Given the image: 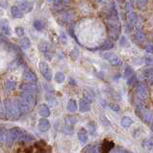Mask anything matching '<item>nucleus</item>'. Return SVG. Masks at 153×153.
Wrapping results in <instances>:
<instances>
[{
    "label": "nucleus",
    "mask_w": 153,
    "mask_h": 153,
    "mask_svg": "<svg viewBox=\"0 0 153 153\" xmlns=\"http://www.w3.org/2000/svg\"><path fill=\"white\" fill-rule=\"evenodd\" d=\"M54 79L55 81L58 83V84H62V83L65 81V74L63 72H57L54 76Z\"/></svg>",
    "instance_id": "31"
},
{
    "label": "nucleus",
    "mask_w": 153,
    "mask_h": 153,
    "mask_svg": "<svg viewBox=\"0 0 153 153\" xmlns=\"http://www.w3.org/2000/svg\"><path fill=\"white\" fill-rule=\"evenodd\" d=\"M3 41H6V39L4 38V37L2 36L1 34H0V42H3Z\"/></svg>",
    "instance_id": "50"
},
{
    "label": "nucleus",
    "mask_w": 153,
    "mask_h": 153,
    "mask_svg": "<svg viewBox=\"0 0 153 153\" xmlns=\"http://www.w3.org/2000/svg\"><path fill=\"white\" fill-rule=\"evenodd\" d=\"M124 149H122V148H116V149H112V153H123Z\"/></svg>",
    "instance_id": "48"
},
{
    "label": "nucleus",
    "mask_w": 153,
    "mask_h": 153,
    "mask_svg": "<svg viewBox=\"0 0 153 153\" xmlns=\"http://www.w3.org/2000/svg\"><path fill=\"white\" fill-rule=\"evenodd\" d=\"M5 88L8 91H14L16 88V81L12 80V79H9L6 81V84H5Z\"/></svg>",
    "instance_id": "28"
},
{
    "label": "nucleus",
    "mask_w": 153,
    "mask_h": 153,
    "mask_svg": "<svg viewBox=\"0 0 153 153\" xmlns=\"http://www.w3.org/2000/svg\"><path fill=\"white\" fill-rule=\"evenodd\" d=\"M120 124H121L122 127L128 128L133 124V120L131 119L130 117H123L121 119V120H120Z\"/></svg>",
    "instance_id": "21"
},
{
    "label": "nucleus",
    "mask_w": 153,
    "mask_h": 153,
    "mask_svg": "<svg viewBox=\"0 0 153 153\" xmlns=\"http://www.w3.org/2000/svg\"><path fill=\"white\" fill-rule=\"evenodd\" d=\"M11 14L15 19H21L23 16V13L19 10V8L17 6L11 7Z\"/></svg>",
    "instance_id": "20"
},
{
    "label": "nucleus",
    "mask_w": 153,
    "mask_h": 153,
    "mask_svg": "<svg viewBox=\"0 0 153 153\" xmlns=\"http://www.w3.org/2000/svg\"><path fill=\"white\" fill-rule=\"evenodd\" d=\"M34 27L37 31H42L43 28H45V25H43V23L41 20H35L34 21Z\"/></svg>",
    "instance_id": "34"
},
{
    "label": "nucleus",
    "mask_w": 153,
    "mask_h": 153,
    "mask_svg": "<svg viewBox=\"0 0 153 153\" xmlns=\"http://www.w3.org/2000/svg\"><path fill=\"white\" fill-rule=\"evenodd\" d=\"M4 108H5L6 117L10 120H17L21 116V111L17 105L16 100H10L6 99L4 101Z\"/></svg>",
    "instance_id": "2"
},
{
    "label": "nucleus",
    "mask_w": 153,
    "mask_h": 153,
    "mask_svg": "<svg viewBox=\"0 0 153 153\" xmlns=\"http://www.w3.org/2000/svg\"><path fill=\"white\" fill-rule=\"evenodd\" d=\"M19 45L23 49H28V48H30V46H31V42H30L29 38L25 37L19 41Z\"/></svg>",
    "instance_id": "24"
},
{
    "label": "nucleus",
    "mask_w": 153,
    "mask_h": 153,
    "mask_svg": "<svg viewBox=\"0 0 153 153\" xmlns=\"http://www.w3.org/2000/svg\"><path fill=\"white\" fill-rule=\"evenodd\" d=\"M17 7L19 8V10L22 12L23 14L24 13L26 14V13L31 12V10L33 9V4L30 3V2H21L17 5Z\"/></svg>",
    "instance_id": "16"
},
{
    "label": "nucleus",
    "mask_w": 153,
    "mask_h": 153,
    "mask_svg": "<svg viewBox=\"0 0 153 153\" xmlns=\"http://www.w3.org/2000/svg\"><path fill=\"white\" fill-rule=\"evenodd\" d=\"M101 56H102V58H104L105 60H107L112 65H121L120 59L115 53L106 51V52H102Z\"/></svg>",
    "instance_id": "5"
},
{
    "label": "nucleus",
    "mask_w": 153,
    "mask_h": 153,
    "mask_svg": "<svg viewBox=\"0 0 153 153\" xmlns=\"http://www.w3.org/2000/svg\"><path fill=\"white\" fill-rule=\"evenodd\" d=\"M142 76L148 80L151 76H153V68H146L142 71Z\"/></svg>",
    "instance_id": "29"
},
{
    "label": "nucleus",
    "mask_w": 153,
    "mask_h": 153,
    "mask_svg": "<svg viewBox=\"0 0 153 153\" xmlns=\"http://www.w3.org/2000/svg\"><path fill=\"white\" fill-rule=\"evenodd\" d=\"M143 147H145L147 150H153V140L152 139H146L143 140L142 143Z\"/></svg>",
    "instance_id": "25"
},
{
    "label": "nucleus",
    "mask_w": 153,
    "mask_h": 153,
    "mask_svg": "<svg viewBox=\"0 0 153 153\" xmlns=\"http://www.w3.org/2000/svg\"><path fill=\"white\" fill-rule=\"evenodd\" d=\"M83 98L86 99L87 101H89L91 103V102L94 101L95 95H94V94L91 90H85L84 91V97H83Z\"/></svg>",
    "instance_id": "22"
},
{
    "label": "nucleus",
    "mask_w": 153,
    "mask_h": 153,
    "mask_svg": "<svg viewBox=\"0 0 153 153\" xmlns=\"http://www.w3.org/2000/svg\"><path fill=\"white\" fill-rule=\"evenodd\" d=\"M15 31H16V36H19V37H22L24 36V29L22 27H16L15 29Z\"/></svg>",
    "instance_id": "37"
},
{
    "label": "nucleus",
    "mask_w": 153,
    "mask_h": 153,
    "mask_svg": "<svg viewBox=\"0 0 153 153\" xmlns=\"http://www.w3.org/2000/svg\"><path fill=\"white\" fill-rule=\"evenodd\" d=\"M88 130L90 135H94L95 132H97V126H95V123L94 121H90L88 123Z\"/></svg>",
    "instance_id": "33"
},
{
    "label": "nucleus",
    "mask_w": 153,
    "mask_h": 153,
    "mask_svg": "<svg viewBox=\"0 0 153 153\" xmlns=\"http://www.w3.org/2000/svg\"><path fill=\"white\" fill-rule=\"evenodd\" d=\"M39 113H40V115L42 116L43 117H47L50 116V109L48 108L47 105L41 104L40 107H39Z\"/></svg>",
    "instance_id": "17"
},
{
    "label": "nucleus",
    "mask_w": 153,
    "mask_h": 153,
    "mask_svg": "<svg viewBox=\"0 0 153 153\" xmlns=\"http://www.w3.org/2000/svg\"><path fill=\"white\" fill-rule=\"evenodd\" d=\"M49 1H51V0H49Z\"/></svg>",
    "instance_id": "53"
},
{
    "label": "nucleus",
    "mask_w": 153,
    "mask_h": 153,
    "mask_svg": "<svg viewBox=\"0 0 153 153\" xmlns=\"http://www.w3.org/2000/svg\"><path fill=\"white\" fill-rule=\"evenodd\" d=\"M39 50L42 51L43 54L45 55L46 58L49 59L52 57V53H51V45L49 42H47L45 41H42L40 43H39Z\"/></svg>",
    "instance_id": "8"
},
{
    "label": "nucleus",
    "mask_w": 153,
    "mask_h": 153,
    "mask_svg": "<svg viewBox=\"0 0 153 153\" xmlns=\"http://www.w3.org/2000/svg\"><path fill=\"white\" fill-rule=\"evenodd\" d=\"M71 15L68 14V12H62L61 14L59 15V17H58V19L59 21H62V22H68L69 20H71Z\"/></svg>",
    "instance_id": "23"
},
{
    "label": "nucleus",
    "mask_w": 153,
    "mask_h": 153,
    "mask_svg": "<svg viewBox=\"0 0 153 153\" xmlns=\"http://www.w3.org/2000/svg\"><path fill=\"white\" fill-rule=\"evenodd\" d=\"M151 130H152V132H153V120H152V123H151Z\"/></svg>",
    "instance_id": "52"
},
{
    "label": "nucleus",
    "mask_w": 153,
    "mask_h": 153,
    "mask_svg": "<svg viewBox=\"0 0 153 153\" xmlns=\"http://www.w3.org/2000/svg\"><path fill=\"white\" fill-rule=\"evenodd\" d=\"M114 45H115V43H114V42L112 40H107V41H105V42L103 43L101 46H100V49H102V50H110V49L114 48Z\"/></svg>",
    "instance_id": "26"
},
{
    "label": "nucleus",
    "mask_w": 153,
    "mask_h": 153,
    "mask_svg": "<svg viewBox=\"0 0 153 153\" xmlns=\"http://www.w3.org/2000/svg\"><path fill=\"white\" fill-rule=\"evenodd\" d=\"M78 50L77 49H74V50H72V52L71 53V59L72 60H76L77 59V57H78Z\"/></svg>",
    "instance_id": "43"
},
{
    "label": "nucleus",
    "mask_w": 153,
    "mask_h": 153,
    "mask_svg": "<svg viewBox=\"0 0 153 153\" xmlns=\"http://www.w3.org/2000/svg\"><path fill=\"white\" fill-rule=\"evenodd\" d=\"M0 30L2 31L7 36H11L12 34V30H11V26L9 21L7 19H0Z\"/></svg>",
    "instance_id": "11"
},
{
    "label": "nucleus",
    "mask_w": 153,
    "mask_h": 153,
    "mask_svg": "<svg viewBox=\"0 0 153 153\" xmlns=\"http://www.w3.org/2000/svg\"><path fill=\"white\" fill-rule=\"evenodd\" d=\"M77 136H78V140L80 141V143H86L88 142L89 136H88V132H87V130L85 128H81L79 131H78Z\"/></svg>",
    "instance_id": "15"
},
{
    "label": "nucleus",
    "mask_w": 153,
    "mask_h": 153,
    "mask_svg": "<svg viewBox=\"0 0 153 153\" xmlns=\"http://www.w3.org/2000/svg\"><path fill=\"white\" fill-rule=\"evenodd\" d=\"M22 77H23V80L28 83H37L38 81L37 75L32 71H30V69H25L23 71Z\"/></svg>",
    "instance_id": "10"
},
{
    "label": "nucleus",
    "mask_w": 153,
    "mask_h": 153,
    "mask_svg": "<svg viewBox=\"0 0 153 153\" xmlns=\"http://www.w3.org/2000/svg\"><path fill=\"white\" fill-rule=\"evenodd\" d=\"M39 68H40V71L42 74V76L45 78L47 81H51L52 79V71L48 64L45 62H41L39 64Z\"/></svg>",
    "instance_id": "6"
},
{
    "label": "nucleus",
    "mask_w": 153,
    "mask_h": 153,
    "mask_svg": "<svg viewBox=\"0 0 153 153\" xmlns=\"http://www.w3.org/2000/svg\"><path fill=\"white\" fill-rule=\"evenodd\" d=\"M128 19H129L131 24H136L137 23V19H138V16H137L136 13H134V12L128 13Z\"/></svg>",
    "instance_id": "32"
},
{
    "label": "nucleus",
    "mask_w": 153,
    "mask_h": 153,
    "mask_svg": "<svg viewBox=\"0 0 153 153\" xmlns=\"http://www.w3.org/2000/svg\"><path fill=\"white\" fill-rule=\"evenodd\" d=\"M147 1H148V0H137V4H138V6L140 8H142L145 5H146Z\"/></svg>",
    "instance_id": "44"
},
{
    "label": "nucleus",
    "mask_w": 153,
    "mask_h": 153,
    "mask_svg": "<svg viewBox=\"0 0 153 153\" xmlns=\"http://www.w3.org/2000/svg\"><path fill=\"white\" fill-rule=\"evenodd\" d=\"M110 108L114 111H119L120 110V106H119V105H117V104H111Z\"/></svg>",
    "instance_id": "47"
},
{
    "label": "nucleus",
    "mask_w": 153,
    "mask_h": 153,
    "mask_svg": "<svg viewBox=\"0 0 153 153\" xmlns=\"http://www.w3.org/2000/svg\"><path fill=\"white\" fill-rule=\"evenodd\" d=\"M135 75V72L132 68H131L130 67H127L125 68V71H124V78L126 80H128L130 79L131 77H133Z\"/></svg>",
    "instance_id": "30"
},
{
    "label": "nucleus",
    "mask_w": 153,
    "mask_h": 153,
    "mask_svg": "<svg viewBox=\"0 0 153 153\" xmlns=\"http://www.w3.org/2000/svg\"><path fill=\"white\" fill-rule=\"evenodd\" d=\"M114 147V142L104 141L101 147H100V153H110Z\"/></svg>",
    "instance_id": "13"
},
{
    "label": "nucleus",
    "mask_w": 153,
    "mask_h": 153,
    "mask_svg": "<svg viewBox=\"0 0 153 153\" xmlns=\"http://www.w3.org/2000/svg\"><path fill=\"white\" fill-rule=\"evenodd\" d=\"M136 79H137V77H136V74H135V75H134L133 77H131L130 79L126 80V81H127V85H129V86L133 85V84H134V82L136 81Z\"/></svg>",
    "instance_id": "45"
},
{
    "label": "nucleus",
    "mask_w": 153,
    "mask_h": 153,
    "mask_svg": "<svg viewBox=\"0 0 153 153\" xmlns=\"http://www.w3.org/2000/svg\"><path fill=\"white\" fill-rule=\"evenodd\" d=\"M26 132L19 127H14L8 130L5 135V141L8 146H12L16 141H19Z\"/></svg>",
    "instance_id": "3"
},
{
    "label": "nucleus",
    "mask_w": 153,
    "mask_h": 153,
    "mask_svg": "<svg viewBox=\"0 0 153 153\" xmlns=\"http://www.w3.org/2000/svg\"><path fill=\"white\" fill-rule=\"evenodd\" d=\"M63 132L65 134H72L73 132V129H72V126H68V125H65L64 129H63Z\"/></svg>",
    "instance_id": "38"
},
{
    "label": "nucleus",
    "mask_w": 153,
    "mask_h": 153,
    "mask_svg": "<svg viewBox=\"0 0 153 153\" xmlns=\"http://www.w3.org/2000/svg\"><path fill=\"white\" fill-rule=\"evenodd\" d=\"M145 63L147 65H153V58L152 57H146L145 58Z\"/></svg>",
    "instance_id": "40"
},
{
    "label": "nucleus",
    "mask_w": 153,
    "mask_h": 153,
    "mask_svg": "<svg viewBox=\"0 0 153 153\" xmlns=\"http://www.w3.org/2000/svg\"><path fill=\"white\" fill-rule=\"evenodd\" d=\"M20 89L24 93H29L32 94L39 93V87L36 85V83H23L20 86Z\"/></svg>",
    "instance_id": "7"
},
{
    "label": "nucleus",
    "mask_w": 153,
    "mask_h": 153,
    "mask_svg": "<svg viewBox=\"0 0 153 153\" xmlns=\"http://www.w3.org/2000/svg\"><path fill=\"white\" fill-rule=\"evenodd\" d=\"M69 0H54V5L55 6H64L65 4H68Z\"/></svg>",
    "instance_id": "36"
},
{
    "label": "nucleus",
    "mask_w": 153,
    "mask_h": 153,
    "mask_svg": "<svg viewBox=\"0 0 153 153\" xmlns=\"http://www.w3.org/2000/svg\"><path fill=\"white\" fill-rule=\"evenodd\" d=\"M16 102L20 111L22 114H26L28 112H31L35 105H36V97H34V94H29V93H22L20 94L19 97L16 99Z\"/></svg>",
    "instance_id": "1"
},
{
    "label": "nucleus",
    "mask_w": 153,
    "mask_h": 153,
    "mask_svg": "<svg viewBox=\"0 0 153 153\" xmlns=\"http://www.w3.org/2000/svg\"><path fill=\"white\" fill-rule=\"evenodd\" d=\"M135 38H136V40L140 42H145V40H146V36L143 35V33L140 32V31H137L136 33H135Z\"/></svg>",
    "instance_id": "35"
},
{
    "label": "nucleus",
    "mask_w": 153,
    "mask_h": 153,
    "mask_svg": "<svg viewBox=\"0 0 153 153\" xmlns=\"http://www.w3.org/2000/svg\"><path fill=\"white\" fill-rule=\"evenodd\" d=\"M5 135H6V133L4 132L3 130L0 129V143H2V142L4 141V138H5Z\"/></svg>",
    "instance_id": "46"
},
{
    "label": "nucleus",
    "mask_w": 153,
    "mask_h": 153,
    "mask_svg": "<svg viewBox=\"0 0 153 153\" xmlns=\"http://www.w3.org/2000/svg\"><path fill=\"white\" fill-rule=\"evenodd\" d=\"M125 9H126V11L127 12H132L133 10V5H132V3H131L130 1H127L125 3Z\"/></svg>",
    "instance_id": "39"
},
{
    "label": "nucleus",
    "mask_w": 153,
    "mask_h": 153,
    "mask_svg": "<svg viewBox=\"0 0 153 153\" xmlns=\"http://www.w3.org/2000/svg\"><path fill=\"white\" fill-rule=\"evenodd\" d=\"M123 153H132V152H130V151H127V150H124Z\"/></svg>",
    "instance_id": "51"
},
{
    "label": "nucleus",
    "mask_w": 153,
    "mask_h": 153,
    "mask_svg": "<svg viewBox=\"0 0 153 153\" xmlns=\"http://www.w3.org/2000/svg\"><path fill=\"white\" fill-rule=\"evenodd\" d=\"M67 109L69 113H75L78 109L77 102L74 99H69L68 102V105H67Z\"/></svg>",
    "instance_id": "19"
},
{
    "label": "nucleus",
    "mask_w": 153,
    "mask_h": 153,
    "mask_svg": "<svg viewBox=\"0 0 153 153\" xmlns=\"http://www.w3.org/2000/svg\"><path fill=\"white\" fill-rule=\"evenodd\" d=\"M120 28H109V35H110V40L117 41L120 37Z\"/></svg>",
    "instance_id": "18"
},
{
    "label": "nucleus",
    "mask_w": 153,
    "mask_h": 153,
    "mask_svg": "<svg viewBox=\"0 0 153 153\" xmlns=\"http://www.w3.org/2000/svg\"><path fill=\"white\" fill-rule=\"evenodd\" d=\"M136 90H137L138 97L141 99L145 100L148 97V89L145 83H140V84H138Z\"/></svg>",
    "instance_id": "9"
},
{
    "label": "nucleus",
    "mask_w": 153,
    "mask_h": 153,
    "mask_svg": "<svg viewBox=\"0 0 153 153\" xmlns=\"http://www.w3.org/2000/svg\"><path fill=\"white\" fill-rule=\"evenodd\" d=\"M146 51L147 52V53H153V45H151V43H148L147 45H146Z\"/></svg>",
    "instance_id": "41"
},
{
    "label": "nucleus",
    "mask_w": 153,
    "mask_h": 153,
    "mask_svg": "<svg viewBox=\"0 0 153 153\" xmlns=\"http://www.w3.org/2000/svg\"><path fill=\"white\" fill-rule=\"evenodd\" d=\"M90 110H91L90 102L87 101L84 98H81L79 101V111L81 113H86V112H89Z\"/></svg>",
    "instance_id": "14"
},
{
    "label": "nucleus",
    "mask_w": 153,
    "mask_h": 153,
    "mask_svg": "<svg viewBox=\"0 0 153 153\" xmlns=\"http://www.w3.org/2000/svg\"><path fill=\"white\" fill-rule=\"evenodd\" d=\"M60 40H61V42H62V43H67L68 39H67V36H65V33H61V35H60Z\"/></svg>",
    "instance_id": "42"
},
{
    "label": "nucleus",
    "mask_w": 153,
    "mask_h": 153,
    "mask_svg": "<svg viewBox=\"0 0 153 153\" xmlns=\"http://www.w3.org/2000/svg\"><path fill=\"white\" fill-rule=\"evenodd\" d=\"M38 127L42 131V132H47V131L50 129L51 124L47 119H41L40 120H39Z\"/></svg>",
    "instance_id": "12"
},
{
    "label": "nucleus",
    "mask_w": 153,
    "mask_h": 153,
    "mask_svg": "<svg viewBox=\"0 0 153 153\" xmlns=\"http://www.w3.org/2000/svg\"><path fill=\"white\" fill-rule=\"evenodd\" d=\"M77 117H74V116H68L67 117H65V125H68V126H72L74 124H76L77 122Z\"/></svg>",
    "instance_id": "27"
},
{
    "label": "nucleus",
    "mask_w": 153,
    "mask_h": 153,
    "mask_svg": "<svg viewBox=\"0 0 153 153\" xmlns=\"http://www.w3.org/2000/svg\"><path fill=\"white\" fill-rule=\"evenodd\" d=\"M125 43H126L125 37H121V41H120V45H124Z\"/></svg>",
    "instance_id": "49"
},
{
    "label": "nucleus",
    "mask_w": 153,
    "mask_h": 153,
    "mask_svg": "<svg viewBox=\"0 0 153 153\" xmlns=\"http://www.w3.org/2000/svg\"><path fill=\"white\" fill-rule=\"evenodd\" d=\"M136 113L137 115L141 117L143 121L146 123H149L153 120V112L148 110L143 104H138L136 106Z\"/></svg>",
    "instance_id": "4"
}]
</instances>
